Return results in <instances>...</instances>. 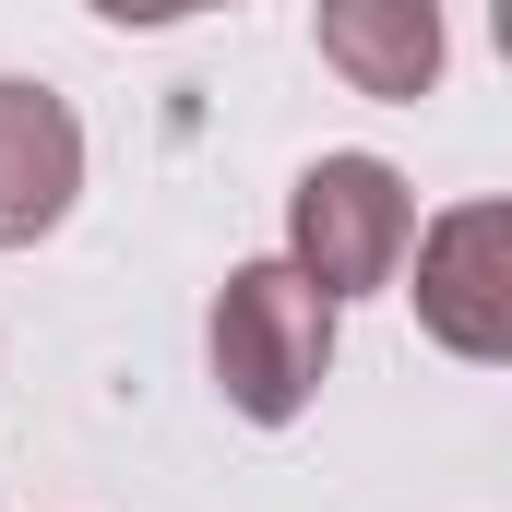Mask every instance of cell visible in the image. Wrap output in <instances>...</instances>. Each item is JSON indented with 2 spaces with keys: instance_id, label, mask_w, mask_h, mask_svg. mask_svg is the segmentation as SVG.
<instances>
[{
  "instance_id": "7a4b0ae2",
  "label": "cell",
  "mask_w": 512,
  "mask_h": 512,
  "mask_svg": "<svg viewBox=\"0 0 512 512\" xmlns=\"http://www.w3.org/2000/svg\"><path fill=\"white\" fill-rule=\"evenodd\" d=\"M405 239H417V191H405V167L382 155H310L298 167V191H286V262L346 310V298H370L405 274Z\"/></svg>"
},
{
  "instance_id": "3957f363",
  "label": "cell",
  "mask_w": 512,
  "mask_h": 512,
  "mask_svg": "<svg viewBox=\"0 0 512 512\" xmlns=\"http://www.w3.org/2000/svg\"><path fill=\"white\" fill-rule=\"evenodd\" d=\"M405 262H417V322H429V346L501 370L512 358V215L501 203H453V215H429V227L405 239Z\"/></svg>"
},
{
  "instance_id": "8992f818",
  "label": "cell",
  "mask_w": 512,
  "mask_h": 512,
  "mask_svg": "<svg viewBox=\"0 0 512 512\" xmlns=\"http://www.w3.org/2000/svg\"><path fill=\"white\" fill-rule=\"evenodd\" d=\"M84 12H108V24H191V12H215V0H84Z\"/></svg>"
},
{
  "instance_id": "5b68a950",
  "label": "cell",
  "mask_w": 512,
  "mask_h": 512,
  "mask_svg": "<svg viewBox=\"0 0 512 512\" xmlns=\"http://www.w3.org/2000/svg\"><path fill=\"white\" fill-rule=\"evenodd\" d=\"M310 36H322V72H334L346 96L417 108V96L441 84V0H322Z\"/></svg>"
},
{
  "instance_id": "6da1fadb",
  "label": "cell",
  "mask_w": 512,
  "mask_h": 512,
  "mask_svg": "<svg viewBox=\"0 0 512 512\" xmlns=\"http://www.w3.org/2000/svg\"><path fill=\"white\" fill-rule=\"evenodd\" d=\"M203 346H215V393H227L251 429H286V417L322 393V370H334V298H322L298 262H239V274L215 286Z\"/></svg>"
},
{
  "instance_id": "277c9868",
  "label": "cell",
  "mask_w": 512,
  "mask_h": 512,
  "mask_svg": "<svg viewBox=\"0 0 512 512\" xmlns=\"http://www.w3.org/2000/svg\"><path fill=\"white\" fill-rule=\"evenodd\" d=\"M84 191V120L48 84H0V251H36Z\"/></svg>"
}]
</instances>
